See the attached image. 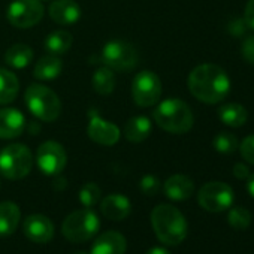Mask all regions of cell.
Returning <instances> with one entry per match:
<instances>
[{"instance_id": "836d02e7", "label": "cell", "mask_w": 254, "mask_h": 254, "mask_svg": "<svg viewBox=\"0 0 254 254\" xmlns=\"http://www.w3.org/2000/svg\"><path fill=\"white\" fill-rule=\"evenodd\" d=\"M233 175L239 180H247L250 177V171H248V166L244 165V163H236L233 166Z\"/></svg>"}, {"instance_id": "52a82bcc", "label": "cell", "mask_w": 254, "mask_h": 254, "mask_svg": "<svg viewBox=\"0 0 254 254\" xmlns=\"http://www.w3.org/2000/svg\"><path fill=\"white\" fill-rule=\"evenodd\" d=\"M102 63L111 70L129 72L139 63L136 48L123 41H111L102 50Z\"/></svg>"}, {"instance_id": "d4e9b609", "label": "cell", "mask_w": 254, "mask_h": 254, "mask_svg": "<svg viewBox=\"0 0 254 254\" xmlns=\"http://www.w3.org/2000/svg\"><path fill=\"white\" fill-rule=\"evenodd\" d=\"M72 42H73V38L67 30H57L47 36L45 50L53 56H62L70 50Z\"/></svg>"}, {"instance_id": "8d00e7d4", "label": "cell", "mask_w": 254, "mask_h": 254, "mask_svg": "<svg viewBox=\"0 0 254 254\" xmlns=\"http://www.w3.org/2000/svg\"><path fill=\"white\" fill-rule=\"evenodd\" d=\"M247 190L248 193L254 197V174L247 178Z\"/></svg>"}, {"instance_id": "2e32d148", "label": "cell", "mask_w": 254, "mask_h": 254, "mask_svg": "<svg viewBox=\"0 0 254 254\" xmlns=\"http://www.w3.org/2000/svg\"><path fill=\"white\" fill-rule=\"evenodd\" d=\"M50 17L59 26H70L79 20L81 8L73 0H54L50 5Z\"/></svg>"}, {"instance_id": "5bb4252c", "label": "cell", "mask_w": 254, "mask_h": 254, "mask_svg": "<svg viewBox=\"0 0 254 254\" xmlns=\"http://www.w3.org/2000/svg\"><path fill=\"white\" fill-rule=\"evenodd\" d=\"M26 129V118L21 111L15 108L0 109V138L14 139L18 138Z\"/></svg>"}, {"instance_id": "d590c367", "label": "cell", "mask_w": 254, "mask_h": 254, "mask_svg": "<svg viewBox=\"0 0 254 254\" xmlns=\"http://www.w3.org/2000/svg\"><path fill=\"white\" fill-rule=\"evenodd\" d=\"M147 254H171V253L163 247H153L147 251Z\"/></svg>"}, {"instance_id": "6da1fadb", "label": "cell", "mask_w": 254, "mask_h": 254, "mask_svg": "<svg viewBox=\"0 0 254 254\" xmlns=\"http://www.w3.org/2000/svg\"><path fill=\"white\" fill-rule=\"evenodd\" d=\"M190 93L203 103H218L230 91V79L224 69L205 63L194 67L189 75Z\"/></svg>"}, {"instance_id": "e575fe53", "label": "cell", "mask_w": 254, "mask_h": 254, "mask_svg": "<svg viewBox=\"0 0 254 254\" xmlns=\"http://www.w3.org/2000/svg\"><path fill=\"white\" fill-rule=\"evenodd\" d=\"M245 27H247L245 21H244V20H238V21H235L233 24H230V33H232V35L239 36V35H242V33H244Z\"/></svg>"}, {"instance_id": "8992f818", "label": "cell", "mask_w": 254, "mask_h": 254, "mask_svg": "<svg viewBox=\"0 0 254 254\" xmlns=\"http://www.w3.org/2000/svg\"><path fill=\"white\" fill-rule=\"evenodd\" d=\"M100 227L99 217L90 208L78 209L69 214L62 226V232L70 242L79 244L91 239Z\"/></svg>"}, {"instance_id": "ac0fdd59", "label": "cell", "mask_w": 254, "mask_h": 254, "mask_svg": "<svg viewBox=\"0 0 254 254\" xmlns=\"http://www.w3.org/2000/svg\"><path fill=\"white\" fill-rule=\"evenodd\" d=\"M100 211L106 218L120 221L130 214L132 203L124 194H109L100 202Z\"/></svg>"}, {"instance_id": "9c48e42d", "label": "cell", "mask_w": 254, "mask_h": 254, "mask_svg": "<svg viewBox=\"0 0 254 254\" xmlns=\"http://www.w3.org/2000/svg\"><path fill=\"white\" fill-rule=\"evenodd\" d=\"M162 96V82L153 70H142L136 73L132 81V97L136 105L148 108L156 105Z\"/></svg>"}, {"instance_id": "d6a6232c", "label": "cell", "mask_w": 254, "mask_h": 254, "mask_svg": "<svg viewBox=\"0 0 254 254\" xmlns=\"http://www.w3.org/2000/svg\"><path fill=\"white\" fill-rule=\"evenodd\" d=\"M244 21L247 27L254 30V0H248V3L245 6V12H244Z\"/></svg>"}, {"instance_id": "cb8c5ba5", "label": "cell", "mask_w": 254, "mask_h": 254, "mask_svg": "<svg viewBox=\"0 0 254 254\" xmlns=\"http://www.w3.org/2000/svg\"><path fill=\"white\" fill-rule=\"evenodd\" d=\"M220 120L230 127H241L248 118L247 109L241 103H226L218 109Z\"/></svg>"}, {"instance_id": "ffe728a7", "label": "cell", "mask_w": 254, "mask_h": 254, "mask_svg": "<svg viewBox=\"0 0 254 254\" xmlns=\"http://www.w3.org/2000/svg\"><path fill=\"white\" fill-rule=\"evenodd\" d=\"M20 220L21 211L17 203L9 200L0 203V236L12 235L17 230Z\"/></svg>"}, {"instance_id": "8fae6325", "label": "cell", "mask_w": 254, "mask_h": 254, "mask_svg": "<svg viewBox=\"0 0 254 254\" xmlns=\"http://www.w3.org/2000/svg\"><path fill=\"white\" fill-rule=\"evenodd\" d=\"M67 162L66 151L62 144L47 141L39 145L36 153V163L45 175H59Z\"/></svg>"}, {"instance_id": "1f68e13d", "label": "cell", "mask_w": 254, "mask_h": 254, "mask_svg": "<svg viewBox=\"0 0 254 254\" xmlns=\"http://www.w3.org/2000/svg\"><path fill=\"white\" fill-rule=\"evenodd\" d=\"M242 57L248 63L254 64V35L244 39V42H242Z\"/></svg>"}, {"instance_id": "3957f363", "label": "cell", "mask_w": 254, "mask_h": 254, "mask_svg": "<svg viewBox=\"0 0 254 254\" xmlns=\"http://www.w3.org/2000/svg\"><path fill=\"white\" fill-rule=\"evenodd\" d=\"M153 117L159 127L175 135L187 133L193 127L194 121L190 106L184 100L175 97L166 99L159 103L153 112Z\"/></svg>"}, {"instance_id": "7c38bea8", "label": "cell", "mask_w": 254, "mask_h": 254, "mask_svg": "<svg viewBox=\"0 0 254 254\" xmlns=\"http://www.w3.org/2000/svg\"><path fill=\"white\" fill-rule=\"evenodd\" d=\"M90 123L87 127V133L90 139L99 145L103 147H112L118 142L120 139V129L114 124L106 120H103L99 114L91 112L90 114Z\"/></svg>"}, {"instance_id": "83f0119b", "label": "cell", "mask_w": 254, "mask_h": 254, "mask_svg": "<svg viewBox=\"0 0 254 254\" xmlns=\"http://www.w3.org/2000/svg\"><path fill=\"white\" fill-rule=\"evenodd\" d=\"M238 147L239 144L236 136L229 132H221L214 138V148L220 154H232L233 151H236Z\"/></svg>"}, {"instance_id": "ba28073f", "label": "cell", "mask_w": 254, "mask_h": 254, "mask_svg": "<svg viewBox=\"0 0 254 254\" xmlns=\"http://www.w3.org/2000/svg\"><path fill=\"white\" fill-rule=\"evenodd\" d=\"M197 202L208 212H223L233 203V190L226 183L211 181L200 187Z\"/></svg>"}, {"instance_id": "f35d334b", "label": "cell", "mask_w": 254, "mask_h": 254, "mask_svg": "<svg viewBox=\"0 0 254 254\" xmlns=\"http://www.w3.org/2000/svg\"><path fill=\"white\" fill-rule=\"evenodd\" d=\"M42 2H48V0H42Z\"/></svg>"}, {"instance_id": "7402d4cb", "label": "cell", "mask_w": 254, "mask_h": 254, "mask_svg": "<svg viewBox=\"0 0 254 254\" xmlns=\"http://www.w3.org/2000/svg\"><path fill=\"white\" fill-rule=\"evenodd\" d=\"M20 91V82L14 72L0 69V105H8L15 100Z\"/></svg>"}, {"instance_id": "d6986e66", "label": "cell", "mask_w": 254, "mask_h": 254, "mask_svg": "<svg viewBox=\"0 0 254 254\" xmlns=\"http://www.w3.org/2000/svg\"><path fill=\"white\" fill-rule=\"evenodd\" d=\"M151 130H153L151 121L144 115H138V117H132L130 120H127L123 132L127 141L139 144V142H144L151 135Z\"/></svg>"}, {"instance_id": "277c9868", "label": "cell", "mask_w": 254, "mask_h": 254, "mask_svg": "<svg viewBox=\"0 0 254 254\" xmlns=\"http://www.w3.org/2000/svg\"><path fill=\"white\" fill-rule=\"evenodd\" d=\"M29 111L41 121H56L62 114V102L59 96L42 84H30L24 94Z\"/></svg>"}, {"instance_id": "f1b7e54d", "label": "cell", "mask_w": 254, "mask_h": 254, "mask_svg": "<svg viewBox=\"0 0 254 254\" xmlns=\"http://www.w3.org/2000/svg\"><path fill=\"white\" fill-rule=\"evenodd\" d=\"M100 200V189L97 184L94 183H87L82 186V189L79 190V202L85 206V208H91L94 206L97 202Z\"/></svg>"}, {"instance_id": "30bf717a", "label": "cell", "mask_w": 254, "mask_h": 254, "mask_svg": "<svg viewBox=\"0 0 254 254\" xmlns=\"http://www.w3.org/2000/svg\"><path fill=\"white\" fill-rule=\"evenodd\" d=\"M8 21L17 29H32L44 17L41 0H14L6 12Z\"/></svg>"}, {"instance_id": "e0dca14e", "label": "cell", "mask_w": 254, "mask_h": 254, "mask_svg": "<svg viewBox=\"0 0 254 254\" xmlns=\"http://www.w3.org/2000/svg\"><path fill=\"white\" fill-rule=\"evenodd\" d=\"M163 191L171 200H175V202L187 200L194 193V183L187 175L177 174V175L169 177L165 181Z\"/></svg>"}, {"instance_id": "4dcf8cb0", "label": "cell", "mask_w": 254, "mask_h": 254, "mask_svg": "<svg viewBox=\"0 0 254 254\" xmlns=\"http://www.w3.org/2000/svg\"><path fill=\"white\" fill-rule=\"evenodd\" d=\"M239 151H241V156L244 160L254 165V135H250L242 139V142L239 145Z\"/></svg>"}, {"instance_id": "603a6c76", "label": "cell", "mask_w": 254, "mask_h": 254, "mask_svg": "<svg viewBox=\"0 0 254 254\" xmlns=\"http://www.w3.org/2000/svg\"><path fill=\"white\" fill-rule=\"evenodd\" d=\"M33 60V50L24 44H15L5 53V62L14 69H24Z\"/></svg>"}, {"instance_id": "7a4b0ae2", "label": "cell", "mask_w": 254, "mask_h": 254, "mask_svg": "<svg viewBox=\"0 0 254 254\" xmlns=\"http://www.w3.org/2000/svg\"><path fill=\"white\" fill-rule=\"evenodd\" d=\"M151 224L156 236L165 245L181 244L189 232L187 220L181 211L169 203L157 205L151 212Z\"/></svg>"}, {"instance_id": "4316f807", "label": "cell", "mask_w": 254, "mask_h": 254, "mask_svg": "<svg viewBox=\"0 0 254 254\" xmlns=\"http://www.w3.org/2000/svg\"><path fill=\"white\" fill-rule=\"evenodd\" d=\"M229 226L236 230H245L251 223V214L244 206H230L227 214Z\"/></svg>"}, {"instance_id": "f546056e", "label": "cell", "mask_w": 254, "mask_h": 254, "mask_svg": "<svg viewBox=\"0 0 254 254\" xmlns=\"http://www.w3.org/2000/svg\"><path fill=\"white\" fill-rule=\"evenodd\" d=\"M139 189L144 194L147 196H154L160 191L162 189V184H160V180L154 175H145L141 178L139 181Z\"/></svg>"}, {"instance_id": "5b68a950", "label": "cell", "mask_w": 254, "mask_h": 254, "mask_svg": "<svg viewBox=\"0 0 254 254\" xmlns=\"http://www.w3.org/2000/svg\"><path fill=\"white\" fill-rule=\"evenodd\" d=\"M33 166L32 151L23 144H11L0 151V174L6 180L26 178Z\"/></svg>"}, {"instance_id": "74e56055", "label": "cell", "mask_w": 254, "mask_h": 254, "mask_svg": "<svg viewBox=\"0 0 254 254\" xmlns=\"http://www.w3.org/2000/svg\"><path fill=\"white\" fill-rule=\"evenodd\" d=\"M73 254H90V253H84V251H76V253H73Z\"/></svg>"}, {"instance_id": "4fadbf2b", "label": "cell", "mask_w": 254, "mask_h": 254, "mask_svg": "<svg viewBox=\"0 0 254 254\" xmlns=\"http://www.w3.org/2000/svg\"><path fill=\"white\" fill-rule=\"evenodd\" d=\"M26 236L36 244H47L54 236L53 221L42 214H32L24 220L23 224Z\"/></svg>"}, {"instance_id": "484cf974", "label": "cell", "mask_w": 254, "mask_h": 254, "mask_svg": "<svg viewBox=\"0 0 254 254\" xmlns=\"http://www.w3.org/2000/svg\"><path fill=\"white\" fill-rule=\"evenodd\" d=\"M91 84H93V88L96 93L102 94V96H108L114 91L115 88V75L114 72L103 66V67H99L94 75H93V79H91Z\"/></svg>"}, {"instance_id": "44dd1931", "label": "cell", "mask_w": 254, "mask_h": 254, "mask_svg": "<svg viewBox=\"0 0 254 254\" xmlns=\"http://www.w3.org/2000/svg\"><path fill=\"white\" fill-rule=\"evenodd\" d=\"M63 69V63L57 56L48 54L41 57L33 69V76L41 79V81H50V79H56Z\"/></svg>"}, {"instance_id": "9a60e30c", "label": "cell", "mask_w": 254, "mask_h": 254, "mask_svg": "<svg viewBox=\"0 0 254 254\" xmlns=\"http://www.w3.org/2000/svg\"><path fill=\"white\" fill-rule=\"evenodd\" d=\"M126 248V238L117 230H108L96 238L90 254H124Z\"/></svg>"}]
</instances>
